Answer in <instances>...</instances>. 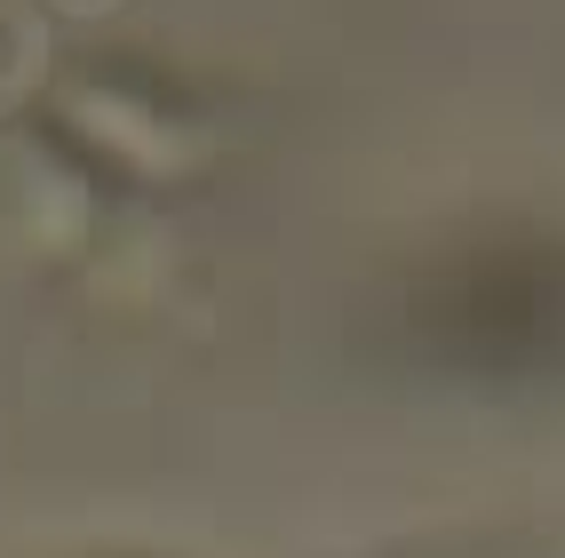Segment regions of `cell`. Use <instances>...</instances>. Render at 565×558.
Instances as JSON below:
<instances>
[{"instance_id": "cell-1", "label": "cell", "mask_w": 565, "mask_h": 558, "mask_svg": "<svg viewBox=\"0 0 565 558\" xmlns=\"http://www.w3.org/2000/svg\"><path fill=\"white\" fill-rule=\"evenodd\" d=\"M438 335L486 367H518L565 344V255L557 248H510L446 272L438 287Z\"/></svg>"}]
</instances>
